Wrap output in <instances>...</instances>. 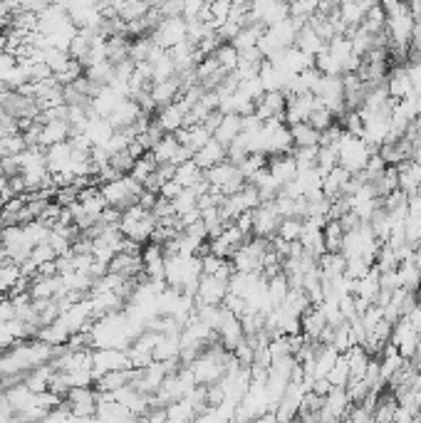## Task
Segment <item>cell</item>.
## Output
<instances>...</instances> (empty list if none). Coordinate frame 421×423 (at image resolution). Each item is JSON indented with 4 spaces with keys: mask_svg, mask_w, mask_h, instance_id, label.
I'll return each mask as SVG.
<instances>
[{
    "mask_svg": "<svg viewBox=\"0 0 421 423\" xmlns=\"http://www.w3.org/2000/svg\"><path fill=\"white\" fill-rule=\"evenodd\" d=\"M99 191H102L107 206H115V208H119V211H124V208H129L131 203H137L144 186L139 184V181L131 179V176H121V179L99 184Z\"/></svg>",
    "mask_w": 421,
    "mask_h": 423,
    "instance_id": "obj_1",
    "label": "cell"
},
{
    "mask_svg": "<svg viewBox=\"0 0 421 423\" xmlns=\"http://www.w3.org/2000/svg\"><path fill=\"white\" fill-rule=\"evenodd\" d=\"M203 174H206L211 188L221 191L223 195L235 193V191H241L243 186H246V176H243V171L238 168V163L228 161V158L221 161V163H216V166L206 168Z\"/></svg>",
    "mask_w": 421,
    "mask_h": 423,
    "instance_id": "obj_2",
    "label": "cell"
},
{
    "mask_svg": "<svg viewBox=\"0 0 421 423\" xmlns=\"http://www.w3.org/2000/svg\"><path fill=\"white\" fill-rule=\"evenodd\" d=\"M65 401L75 418H92L94 411H97L99 394L92 386H72V389L67 391Z\"/></svg>",
    "mask_w": 421,
    "mask_h": 423,
    "instance_id": "obj_3",
    "label": "cell"
},
{
    "mask_svg": "<svg viewBox=\"0 0 421 423\" xmlns=\"http://www.w3.org/2000/svg\"><path fill=\"white\" fill-rule=\"evenodd\" d=\"M131 359L126 349H117V347H104V349H94L92 352V371L94 379L104 371H115V369H129Z\"/></svg>",
    "mask_w": 421,
    "mask_h": 423,
    "instance_id": "obj_4",
    "label": "cell"
},
{
    "mask_svg": "<svg viewBox=\"0 0 421 423\" xmlns=\"http://www.w3.org/2000/svg\"><path fill=\"white\" fill-rule=\"evenodd\" d=\"M152 40L166 50L184 43V40H186V20H184V17H164L159 25L154 27Z\"/></svg>",
    "mask_w": 421,
    "mask_h": 423,
    "instance_id": "obj_5",
    "label": "cell"
},
{
    "mask_svg": "<svg viewBox=\"0 0 421 423\" xmlns=\"http://www.w3.org/2000/svg\"><path fill=\"white\" fill-rule=\"evenodd\" d=\"M283 221V216L278 213L273 201L260 203L258 208H253V235H263V238H273L278 233V225Z\"/></svg>",
    "mask_w": 421,
    "mask_h": 423,
    "instance_id": "obj_6",
    "label": "cell"
},
{
    "mask_svg": "<svg viewBox=\"0 0 421 423\" xmlns=\"http://www.w3.org/2000/svg\"><path fill=\"white\" fill-rule=\"evenodd\" d=\"M228 295V280L219 275H201L196 290V304H223Z\"/></svg>",
    "mask_w": 421,
    "mask_h": 423,
    "instance_id": "obj_7",
    "label": "cell"
},
{
    "mask_svg": "<svg viewBox=\"0 0 421 423\" xmlns=\"http://www.w3.org/2000/svg\"><path fill=\"white\" fill-rule=\"evenodd\" d=\"M216 332H219V339L221 344H223L226 349H230L233 352L238 344L246 339V332H243V322L241 317H235L230 309H226L223 317H221L219 327H216Z\"/></svg>",
    "mask_w": 421,
    "mask_h": 423,
    "instance_id": "obj_8",
    "label": "cell"
},
{
    "mask_svg": "<svg viewBox=\"0 0 421 423\" xmlns=\"http://www.w3.org/2000/svg\"><path fill=\"white\" fill-rule=\"evenodd\" d=\"M142 262H144V275L149 280H164V267H166V253L159 243H144L142 248Z\"/></svg>",
    "mask_w": 421,
    "mask_h": 423,
    "instance_id": "obj_9",
    "label": "cell"
},
{
    "mask_svg": "<svg viewBox=\"0 0 421 423\" xmlns=\"http://www.w3.org/2000/svg\"><path fill=\"white\" fill-rule=\"evenodd\" d=\"M186 112H189V109L184 107L179 99H176V102L166 104V107H159V112H156L154 121H156V124H159L161 129L166 131V134H174V131H179L181 126H184Z\"/></svg>",
    "mask_w": 421,
    "mask_h": 423,
    "instance_id": "obj_10",
    "label": "cell"
},
{
    "mask_svg": "<svg viewBox=\"0 0 421 423\" xmlns=\"http://www.w3.org/2000/svg\"><path fill=\"white\" fill-rule=\"evenodd\" d=\"M137 376V369L129 366V369H115V371H104L94 379V389L102 391V394H115L117 389H121L124 384H131Z\"/></svg>",
    "mask_w": 421,
    "mask_h": 423,
    "instance_id": "obj_11",
    "label": "cell"
},
{
    "mask_svg": "<svg viewBox=\"0 0 421 423\" xmlns=\"http://www.w3.org/2000/svg\"><path fill=\"white\" fill-rule=\"evenodd\" d=\"M142 114H144V109L139 107V104L134 102L131 97H126L124 102H121L119 107L115 109V114L110 117V124H112V129H115V131L129 129V126L137 124V119H139Z\"/></svg>",
    "mask_w": 421,
    "mask_h": 423,
    "instance_id": "obj_12",
    "label": "cell"
},
{
    "mask_svg": "<svg viewBox=\"0 0 421 423\" xmlns=\"http://www.w3.org/2000/svg\"><path fill=\"white\" fill-rule=\"evenodd\" d=\"M72 136V126L67 119H50L40 126V147L47 149L52 144H60Z\"/></svg>",
    "mask_w": 421,
    "mask_h": 423,
    "instance_id": "obj_13",
    "label": "cell"
},
{
    "mask_svg": "<svg viewBox=\"0 0 421 423\" xmlns=\"http://www.w3.org/2000/svg\"><path fill=\"white\" fill-rule=\"evenodd\" d=\"M268 168L280 186L290 184L297 176V163L295 158H293V154H275V156H268Z\"/></svg>",
    "mask_w": 421,
    "mask_h": 423,
    "instance_id": "obj_14",
    "label": "cell"
},
{
    "mask_svg": "<svg viewBox=\"0 0 421 423\" xmlns=\"http://www.w3.org/2000/svg\"><path fill=\"white\" fill-rule=\"evenodd\" d=\"M181 87H184V84H181L179 75H174L171 80H164V82H154V84H152V99H154V104H156V109L176 102V99L181 97Z\"/></svg>",
    "mask_w": 421,
    "mask_h": 423,
    "instance_id": "obj_15",
    "label": "cell"
},
{
    "mask_svg": "<svg viewBox=\"0 0 421 423\" xmlns=\"http://www.w3.org/2000/svg\"><path fill=\"white\" fill-rule=\"evenodd\" d=\"M226 158H228V149H226L223 144H221V141H216V139H211L206 147H201V149H196V151H193V161H196L203 171H206V168H211V166H216V163L226 161Z\"/></svg>",
    "mask_w": 421,
    "mask_h": 423,
    "instance_id": "obj_16",
    "label": "cell"
},
{
    "mask_svg": "<svg viewBox=\"0 0 421 423\" xmlns=\"http://www.w3.org/2000/svg\"><path fill=\"white\" fill-rule=\"evenodd\" d=\"M241 119H243L241 114H235V112H226V114L221 117L219 126H216L214 139H216V141H221L223 147H228L230 141H233L235 136L241 134Z\"/></svg>",
    "mask_w": 421,
    "mask_h": 423,
    "instance_id": "obj_17",
    "label": "cell"
},
{
    "mask_svg": "<svg viewBox=\"0 0 421 423\" xmlns=\"http://www.w3.org/2000/svg\"><path fill=\"white\" fill-rule=\"evenodd\" d=\"M397 406H399V401H397V396H394V391L382 389L379 391V396H377V406H374V411H372V421H377V423L392 421Z\"/></svg>",
    "mask_w": 421,
    "mask_h": 423,
    "instance_id": "obj_18",
    "label": "cell"
},
{
    "mask_svg": "<svg viewBox=\"0 0 421 423\" xmlns=\"http://www.w3.org/2000/svg\"><path fill=\"white\" fill-rule=\"evenodd\" d=\"M288 129H290L295 147H315V144H320V131L315 129L310 121H295V124H290Z\"/></svg>",
    "mask_w": 421,
    "mask_h": 423,
    "instance_id": "obj_19",
    "label": "cell"
},
{
    "mask_svg": "<svg viewBox=\"0 0 421 423\" xmlns=\"http://www.w3.org/2000/svg\"><path fill=\"white\" fill-rule=\"evenodd\" d=\"M22 272H20V262L10 260V258H6V260L0 262V295H8L13 288H15L17 282H20Z\"/></svg>",
    "mask_w": 421,
    "mask_h": 423,
    "instance_id": "obj_20",
    "label": "cell"
},
{
    "mask_svg": "<svg viewBox=\"0 0 421 423\" xmlns=\"http://www.w3.org/2000/svg\"><path fill=\"white\" fill-rule=\"evenodd\" d=\"M174 179L179 181L184 188H191L196 181H201L203 179V168L198 166L193 158H189V161H184V163H179L176 166V171H174Z\"/></svg>",
    "mask_w": 421,
    "mask_h": 423,
    "instance_id": "obj_21",
    "label": "cell"
},
{
    "mask_svg": "<svg viewBox=\"0 0 421 423\" xmlns=\"http://www.w3.org/2000/svg\"><path fill=\"white\" fill-rule=\"evenodd\" d=\"M84 75H87L94 84H99V87H107V84L115 80V62L110 60L94 62V65L84 67Z\"/></svg>",
    "mask_w": 421,
    "mask_h": 423,
    "instance_id": "obj_22",
    "label": "cell"
},
{
    "mask_svg": "<svg viewBox=\"0 0 421 423\" xmlns=\"http://www.w3.org/2000/svg\"><path fill=\"white\" fill-rule=\"evenodd\" d=\"M325 248L327 253H342V243H345V230L339 225V221H327L323 228Z\"/></svg>",
    "mask_w": 421,
    "mask_h": 423,
    "instance_id": "obj_23",
    "label": "cell"
},
{
    "mask_svg": "<svg viewBox=\"0 0 421 423\" xmlns=\"http://www.w3.org/2000/svg\"><path fill=\"white\" fill-rule=\"evenodd\" d=\"M288 292H290V282H288L285 272L280 270L278 275H273L268 280V297L273 302V307H280L285 302V297H288Z\"/></svg>",
    "mask_w": 421,
    "mask_h": 423,
    "instance_id": "obj_24",
    "label": "cell"
},
{
    "mask_svg": "<svg viewBox=\"0 0 421 423\" xmlns=\"http://www.w3.org/2000/svg\"><path fill=\"white\" fill-rule=\"evenodd\" d=\"M149 10H152L149 0H121V6H119V10H117V15H119L124 22H131V20H139V17H144Z\"/></svg>",
    "mask_w": 421,
    "mask_h": 423,
    "instance_id": "obj_25",
    "label": "cell"
},
{
    "mask_svg": "<svg viewBox=\"0 0 421 423\" xmlns=\"http://www.w3.org/2000/svg\"><path fill=\"white\" fill-rule=\"evenodd\" d=\"M156 166H159V163L154 161L152 151H144L142 156H139L137 161H134V166H131L129 176H131V179H134V181H139V184L144 186V181H147L149 176H152L154 171H156Z\"/></svg>",
    "mask_w": 421,
    "mask_h": 423,
    "instance_id": "obj_26",
    "label": "cell"
},
{
    "mask_svg": "<svg viewBox=\"0 0 421 423\" xmlns=\"http://www.w3.org/2000/svg\"><path fill=\"white\" fill-rule=\"evenodd\" d=\"M156 47V43L152 40V35H142V38H131L129 57L134 62H149L152 57V50Z\"/></svg>",
    "mask_w": 421,
    "mask_h": 423,
    "instance_id": "obj_27",
    "label": "cell"
},
{
    "mask_svg": "<svg viewBox=\"0 0 421 423\" xmlns=\"http://www.w3.org/2000/svg\"><path fill=\"white\" fill-rule=\"evenodd\" d=\"M360 25L367 27L369 33H384V27H387V13H384V8L382 6L369 8V10L364 13V17H362Z\"/></svg>",
    "mask_w": 421,
    "mask_h": 423,
    "instance_id": "obj_28",
    "label": "cell"
},
{
    "mask_svg": "<svg viewBox=\"0 0 421 423\" xmlns=\"http://www.w3.org/2000/svg\"><path fill=\"white\" fill-rule=\"evenodd\" d=\"M214 57L219 60V65L223 67L226 72H233L241 54H238V50L233 47V43H221L219 47L214 50Z\"/></svg>",
    "mask_w": 421,
    "mask_h": 423,
    "instance_id": "obj_29",
    "label": "cell"
},
{
    "mask_svg": "<svg viewBox=\"0 0 421 423\" xmlns=\"http://www.w3.org/2000/svg\"><path fill=\"white\" fill-rule=\"evenodd\" d=\"M307 121H310V124L315 126V129H318V131H323V129H327V126H332L337 119H334V112H332V109L323 107V102H320V99H318V107H315V109H312V112H310Z\"/></svg>",
    "mask_w": 421,
    "mask_h": 423,
    "instance_id": "obj_30",
    "label": "cell"
},
{
    "mask_svg": "<svg viewBox=\"0 0 421 423\" xmlns=\"http://www.w3.org/2000/svg\"><path fill=\"white\" fill-rule=\"evenodd\" d=\"M318 13V0H293L290 3V17L305 25L312 15Z\"/></svg>",
    "mask_w": 421,
    "mask_h": 423,
    "instance_id": "obj_31",
    "label": "cell"
},
{
    "mask_svg": "<svg viewBox=\"0 0 421 423\" xmlns=\"http://www.w3.org/2000/svg\"><path fill=\"white\" fill-rule=\"evenodd\" d=\"M327 379H330V384H332V386H347V384H350V362H347L345 354H339V357H337L334 366L330 369Z\"/></svg>",
    "mask_w": 421,
    "mask_h": 423,
    "instance_id": "obj_32",
    "label": "cell"
},
{
    "mask_svg": "<svg viewBox=\"0 0 421 423\" xmlns=\"http://www.w3.org/2000/svg\"><path fill=\"white\" fill-rule=\"evenodd\" d=\"M302 228H305V221H302V218H283L275 235H280L283 240H300Z\"/></svg>",
    "mask_w": 421,
    "mask_h": 423,
    "instance_id": "obj_33",
    "label": "cell"
},
{
    "mask_svg": "<svg viewBox=\"0 0 421 423\" xmlns=\"http://www.w3.org/2000/svg\"><path fill=\"white\" fill-rule=\"evenodd\" d=\"M176 216H184V213H191L193 208H198V195L191 188H181V193L174 198Z\"/></svg>",
    "mask_w": 421,
    "mask_h": 423,
    "instance_id": "obj_34",
    "label": "cell"
},
{
    "mask_svg": "<svg viewBox=\"0 0 421 423\" xmlns=\"http://www.w3.org/2000/svg\"><path fill=\"white\" fill-rule=\"evenodd\" d=\"M30 260H33L35 265H38V270H40V265H45V262L57 260V250L52 248L47 240H45V243H38L33 250H30Z\"/></svg>",
    "mask_w": 421,
    "mask_h": 423,
    "instance_id": "obj_35",
    "label": "cell"
},
{
    "mask_svg": "<svg viewBox=\"0 0 421 423\" xmlns=\"http://www.w3.org/2000/svg\"><path fill=\"white\" fill-rule=\"evenodd\" d=\"M152 213H154V218H156V221H164V218L176 216L174 201H169V198H164V195H159V198H156V203H154Z\"/></svg>",
    "mask_w": 421,
    "mask_h": 423,
    "instance_id": "obj_36",
    "label": "cell"
},
{
    "mask_svg": "<svg viewBox=\"0 0 421 423\" xmlns=\"http://www.w3.org/2000/svg\"><path fill=\"white\" fill-rule=\"evenodd\" d=\"M159 13L164 17H184V0H164L159 6Z\"/></svg>",
    "mask_w": 421,
    "mask_h": 423,
    "instance_id": "obj_37",
    "label": "cell"
},
{
    "mask_svg": "<svg viewBox=\"0 0 421 423\" xmlns=\"http://www.w3.org/2000/svg\"><path fill=\"white\" fill-rule=\"evenodd\" d=\"M15 320V304L10 297H0V325Z\"/></svg>",
    "mask_w": 421,
    "mask_h": 423,
    "instance_id": "obj_38",
    "label": "cell"
},
{
    "mask_svg": "<svg viewBox=\"0 0 421 423\" xmlns=\"http://www.w3.org/2000/svg\"><path fill=\"white\" fill-rule=\"evenodd\" d=\"M181 188H184V186H181L179 181H176V179H169V181H164V186H161L159 195H164V198H169V201H174L176 195L181 193Z\"/></svg>",
    "mask_w": 421,
    "mask_h": 423,
    "instance_id": "obj_39",
    "label": "cell"
},
{
    "mask_svg": "<svg viewBox=\"0 0 421 423\" xmlns=\"http://www.w3.org/2000/svg\"><path fill=\"white\" fill-rule=\"evenodd\" d=\"M382 0H360V6L364 8V10H369V8H374V6H379Z\"/></svg>",
    "mask_w": 421,
    "mask_h": 423,
    "instance_id": "obj_40",
    "label": "cell"
},
{
    "mask_svg": "<svg viewBox=\"0 0 421 423\" xmlns=\"http://www.w3.org/2000/svg\"><path fill=\"white\" fill-rule=\"evenodd\" d=\"M233 6H238V8H251L253 6V0H230Z\"/></svg>",
    "mask_w": 421,
    "mask_h": 423,
    "instance_id": "obj_41",
    "label": "cell"
},
{
    "mask_svg": "<svg viewBox=\"0 0 421 423\" xmlns=\"http://www.w3.org/2000/svg\"><path fill=\"white\" fill-rule=\"evenodd\" d=\"M416 109H419V117H421V94H419V102H416Z\"/></svg>",
    "mask_w": 421,
    "mask_h": 423,
    "instance_id": "obj_42",
    "label": "cell"
},
{
    "mask_svg": "<svg viewBox=\"0 0 421 423\" xmlns=\"http://www.w3.org/2000/svg\"><path fill=\"white\" fill-rule=\"evenodd\" d=\"M283 3H288V6H290V3H293V0H283Z\"/></svg>",
    "mask_w": 421,
    "mask_h": 423,
    "instance_id": "obj_43",
    "label": "cell"
},
{
    "mask_svg": "<svg viewBox=\"0 0 421 423\" xmlns=\"http://www.w3.org/2000/svg\"><path fill=\"white\" fill-rule=\"evenodd\" d=\"M404 3H409V0H404Z\"/></svg>",
    "mask_w": 421,
    "mask_h": 423,
    "instance_id": "obj_44",
    "label": "cell"
}]
</instances>
